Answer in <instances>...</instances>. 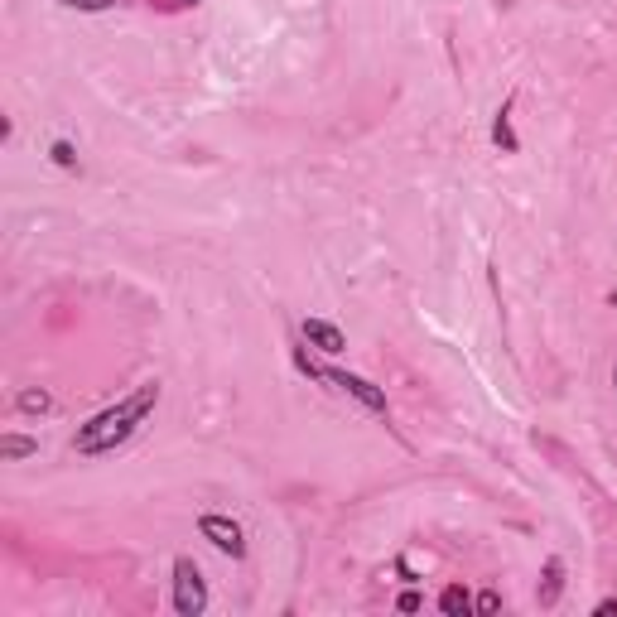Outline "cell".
<instances>
[{
    "instance_id": "obj_1",
    "label": "cell",
    "mask_w": 617,
    "mask_h": 617,
    "mask_svg": "<svg viewBox=\"0 0 617 617\" xmlns=\"http://www.w3.org/2000/svg\"><path fill=\"white\" fill-rule=\"evenodd\" d=\"M155 405H160V381H145L135 396L116 401L111 410H102V415H92V420H87V425L78 430L73 449H78V454H87V458L121 449V444H126L135 430H140V420H145Z\"/></svg>"
},
{
    "instance_id": "obj_2",
    "label": "cell",
    "mask_w": 617,
    "mask_h": 617,
    "mask_svg": "<svg viewBox=\"0 0 617 617\" xmlns=\"http://www.w3.org/2000/svg\"><path fill=\"white\" fill-rule=\"evenodd\" d=\"M299 367H304L309 376H319V381H328V386H338V391L357 396V401L367 405V410H376V415H386V396L376 391L372 381H362V376H352V372H328V367H319V362H309L304 352H299Z\"/></svg>"
},
{
    "instance_id": "obj_3",
    "label": "cell",
    "mask_w": 617,
    "mask_h": 617,
    "mask_svg": "<svg viewBox=\"0 0 617 617\" xmlns=\"http://www.w3.org/2000/svg\"><path fill=\"white\" fill-rule=\"evenodd\" d=\"M174 608L184 617H198L208 608V584L193 560H174Z\"/></svg>"
},
{
    "instance_id": "obj_4",
    "label": "cell",
    "mask_w": 617,
    "mask_h": 617,
    "mask_svg": "<svg viewBox=\"0 0 617 617\" xmlns=\"http://www.w3.org/2000/svg\"><path fill=\"white\" fill-rule=\"evenodd\" d=\"M198 531L213 540L222 555H232V560H242V555H246V536H242V526H237V521H227V516H203V521H198Z\"/></svg>"
},
{
    "instance_id": "obj_5",
    "label": "cell",
    "mask_w": 617,
    "mask_h": 617,
    "mask_svg": "<svg viewBox=\"0 0 617 617\" xmlns=\"http://www.w3.org/2000/svg\"><path fill=\"white\" fill-rule=\"evenodd\" d=\"M304 338H309V343H314L319 352H328V357L348 348V338H343V333H338V328H333L328 319H304Z\"/></svg>"
},
{
    "instance_id": "obj_6",
    "label": "cell",
    "mask_w": 617,
    "mask_h": 617,
    "mask_svg": "<svg viewBox=\"0 0 617 617\" xmlns=\"http://www.w3.org/2000/svg\"><path fill=\"white\" fill-rule=\"evenodd\" d=\"M439 608L449 617H458V613H473V598H468V589H458V584H449V589L439 593Z\"/></svg>"
},
{
    "instance_id": "obj_7",
    "label": "cell",
    "mask_w": 617,
    "mask_h": 617,
    "mask_svg": "<svg viewBox=\"0 0 617 617\" xmlns=\"http://www.w3.org/2000/svg\"><path fill=\"white\" fill-rule=\"evenodd\" d=\"M0 454L5 458H29V454H39V444L25 439V434H5V439H0Z\"/></svg>"
},
{
    "instance_id": "obj_8",
    "label": "cell",
    "mask_w": 617,
    "mask_h": 617,
    "mask_svg": "<svg viewBox=\"0 0 617 617\" xmlns=\"http://www.w3.org/2000/svg\"><path fill=\"white\" fill-rule=\"evenodd\" d=\"M492 140H497V145H502V150H516V135H511V107H502L497 111V126H492Z\"/></svg>"
},
{
    "instance_id": "obj_9",
    "label": "cell",
    "mask_w": 617,
    "mask_h": 617,
    "mask_svg": "<svg viewBox=\"0 0 617 617\" xmlns=\"http://www.w3.org/2000/svg\"><path fill=\"white\" fill-rule=\"evenodd\" d=\"M49 391H20V410H25V415H44V410H49Z\"/></svg>"
},
{
    "instance_id": "obj_10",
    "label": "cell",
    "mask_w": 617,
    "mask_h": 617,
    "mask_svg": "<svg viewBox=\"0 0 617 617\" xmlns=\"http://www.w3.org/2000/svg\"><path fill=\"white\" fill-rule=\"evenodd\" d=\"M54 160L63 164V169H73V164H78V155H73V145H68V140H58V145H54Z\"/></svg>"
},
{
    "instance_id": "obj_11",
    "label": "cell",
    "mask_w": 617,
    "mask_h": 617,
    "mask_svg": "<svg viewBox=\"0 0 617 617\" xmlns=\"http://www.w3.org/2000/svg\"><path fill=\"white\" fill-rule=\"evenodd\" d=\"M58 5H68V10H107L116 0H58Z\"/></svg>"
},
{
    "instance_id": "obj_12",
    "label": "cell",
    "mask_w": 617,
    "mask_h": 617,
    "mask_svg": "<svg viewBox=\"0 0 617 617\" xmlns=\"http://www.w3.org/2000/svg\"><path fill=\"white\" fill-rule=\"evenodd\" d=\"M560 598V560H550V589H545V603Z\"/></svg>"
},
{
    "instance_id": "obj_13",
    "label": "cell",
    "mask_w": 617,
    "mask_h": 617,
    "mask_svg": "<svg viewBox=\"0 0 617 617\" xmlns=\"http://www.w3.org/2000/svg\"><path fill=\"white\" fill-rule=\"evenodd\" d=\"M473 608H478V613H497V608H502V593H492V589H487L483 598L473 603Z\"/></svg>"
},
{
    "instance_id": "obj_14",
    "label": "cell",
    "mask_w": 617,
    "mask_h": 617,
    "mask_svg": "<svg viewBox=\"0 0 617 617\" xmlns=\"http://www.w3.org/2000/svg\"><path fill=\"white\" fill-rule=\"evenodd\" d=\"M593 613H598V617H617V598H603V603H598Z\"/></svg>"
},
{
    "instance_id": "obj_15",
    "label": "cell",
    "mask_w": 617,
    "mask_h": 617,
    "mask_svg": "<svg viewBox=\"0 0 617 617\" xmlns=\"http://www.w3.org/2000/svg\"><path fill=\"white\" fill-rule=\"evenodd\" d=\"M420 608V593H401V613H415Z\"/></svg>"
},
{
    "instance_id": "obj_16",
    "label": "cell",
    "mask_w": 617,
    "mask_h": 617,
    "mask_svg": "<svg viewBox=\"0 0 617 617\" xmlns=\"http://www.w3.org/2000/svg\"><path fill=\"white\" fill-rule=\"evenodd\" d=\"M179 5H193V0H179Z\"/></svg>"
},
{
    "instance_id": "obj_17",
    "label": "cell",
    "mask_w": 617,
    "mask_h": 617,
    "mask_svg": "<svg viewBox=\"0 0 617 617\" xmlns=\"http://www.w3.org/2000/svg\"><path fill=\"white\" fill-rule=\"evenodd\" d=\"M613 386H617V372H613Z\"/></svg>"
}]
</instances>
